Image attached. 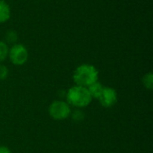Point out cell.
<instances>
[{
	"label": "cell",
	"instance_id": "6da1fadb",
	"mask_svg": "<svg viewBox=\"0 0 153 153\" xmlns=\"http://www.w3.org/2000/svg\"><path fill=\"white\" fill-rule=\"evenodd\" d=\"M99 72L95 66L88 64L79 65L73 74V79L76 85L88 87L95 82H98Z\"/></svg>",
	"mask_w": 153,
	"mask_h": 153
},
{
	"label": "cell",
	"instance_id": "7a4b0ae2",
	"mask_svg": "<svg viewBox=\"0 0 153 153\" xmlns=\"http://www.w3.org/2000/svg\"><path fill=\"white\" fill-rule=\"evenodd\" d=\"M67 102L77 108H83L88 106L92 98L86 87L82 86H74L69 89L66 94Z\"/></svg>",
	"mask_w": 153,
	"mask_h": 153
},
{
	"label": "cell",
	"instance_id": "3957f363",
	"mask_svg": "<svg viewBox=\"0 0 153 153\" xmlns=\"http://www.w3.org/2000/svg\"><path fill=\"white\" fill-rule=\"evenodd\" d=\"M8 56L11 62L15 65H22L25 64L28 60V50L22 44H14L8 53Z\"/></svg>",
	"mask_w": 153,
	"mask_h": 153
},
{
	"label": "cell",
	"instance_id": "277c9868",
	"mask_svg": "<svg viewBox=\"0 0 153 153\" xmlns=\"http://www.w3.org/2000/svg\"><path fill=\"white\" fill-rule=\"evenodd\" d=\"M49 115L56 120H64L71 114V109L66 102L56 100L49 107Z\"/></svg>",
	"mask_w": 153,
	"mask_h": 153
},
{
	"label": "cell",
	"instance_id": "5b68a950",
	"mask_svg": "<svg viewBox=\"0 0 153 153\" xmlns=\"http://www.w3.org/2000/svg\"><path fill=\"white\" fill-rule=\"evenodd\" d=\"M100 104L105 108H110L114 106L117 100V91L110 87H104L101 95L99 98Z\"/></svg>",
	"mask_w": 153,
	"mask_h": 153
},
{
	"label": "cell",
	"instance_id": "8992f818",
	"mask_svg": "<svg viewBox=\"0 0 153 153\" xmlns=\"http://www.w3.org/2000/svg\"><path fill=\"white\" fill-rule=\"evenodd\" d=\"M11 17V9L9 4L4 1L0 0V23L6 22Z\"/></svg>",
	"mask_w": 153,
	"mask_h": 153
},
{
	"label": "cell",
	"instance_id": "52a82bcc",
	"mask_svg": "<svg viewBox=\"0 0 153 153\" xmlns=\"http://www.w3.org/2000/svg\"><path fill=\"white\" fill-rule=\"evenodd\" d=\"M91 98H96V99H99L100 96L101 95L102 91H103V89H104V86L99 82H93L92 84H91L90 86L87 87Z\"/></svg>",
	"mask_w": 153,
	"mask_h": 153
},
{
	"label": "cell",
	"instance_id": "ba28073f",
	"mask_svg": "<svg viewBox=\"0 0 153 153\" xmlns=\"http://www.w3.org/2000/svg\"><path fill=\"white\" fill-rule=\"evenodd\" d=\"M143 83L144 87L148 90H152L153 88V74L152 73H148L143 78Z\"/></svg>",
	"mask_w": 153,
	"mask_h": 153
},
{
	"label": "cell",
	"instance_id": "9c48e42d",
	"mask_svg": "<svg viewBox=\"0 0 153 153\" xmlns=\"http://www.w3.org/2000/svg\"><path fill=\"white\" fill-rule=\"evenodd\" d=\"M9 53V48L5 42L0 41V63H2L7 56Z\"/></svg>",
	"mask_w": 153,
	"mask_h": 153
},
{
	"label": "cell",
	"instance_id": "30bf717a",
	"mask_svg": "<svg viewBox=\"0 0 153 153\" xmlns=\"http://www.w3.org/2000/svg\"><path fill=\"white\" fill-rule=\"evenodd\" d=\"M72 117H73V119L75 120V121H81V120L83 119L84 114H83V112H82L81 110L77 109V110H75V111L72 114Z\"/></svg>",
	"mask_w": 153,
	"mask_h": 153
},
{
	"label": "cell",
	"instance_id": "8fae6325",
	"mask_svg": "<svg viewBox=\"0 0 153 153\" xmlns=\"http://www.w3.org/2000/svg\"><path fill=\"white\" fill-rule=\"evenodd\" d=\"M17 38H18V37H17V34H16L14 31H13V30L8 31L7 34H6V39H7L8 42L13 43V42H15V41L17 40Z\"/></svg>",
	"mask_w": 153,
	"mask_h": 153
},
{
	"label": "cell",
	"instance_id": "7c38bea8",
	"mask_svg": "<svg viewBox=\"0 0 153 153\" xmlns=\"http://www.w3.org/2000/svg\"><path fill=\"white\" fill-rule=\"evenodd\" d=\"M8 75V69L5 65L0 64V80H4Z\"/></svg>",
	"mask_w": 153,
	"mask_h": 153
},
{
	"label": "cell",
	"instance_id": "4fadbf2b",
	"mask_svg": "<svg viewBox=\"0 0 153 153\" xmlns=\"http://www.w3.org/2000/svg\"><path fill=\"white\" fill-rule=\"evenodd\" d=\"M0 153H11V152L7 147L0 146Z\"/></svg>",
	"mask_w": 153,
	"mask_h": 153
}]
</instances>
